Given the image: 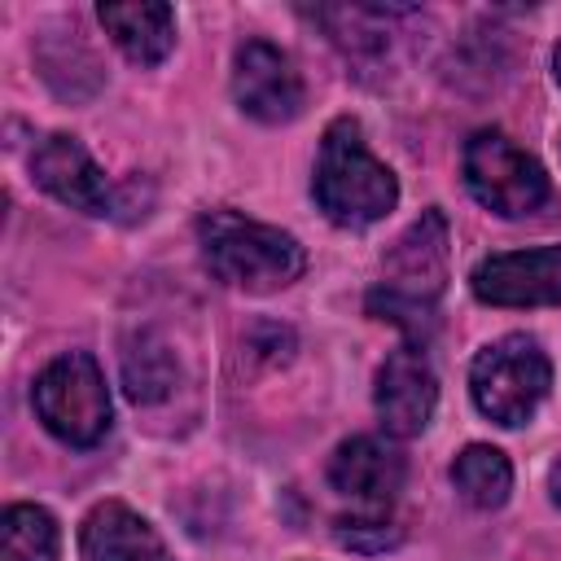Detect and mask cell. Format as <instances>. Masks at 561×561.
Wrapping results in <instances>:
<instances>
[{
    "label": "cell",
    "mask_w": 561,
    "mask_h": 561,
    "mask_svg": "<svg viewBox=\"0 0 561 561\" xmlns=\"http://www.w3.org/2000/svg\"><path fill=\"white\" fill-rule=\"evenodd\" d=\"M311 193H316V206L337 228H368L394 210L399 180L386 162L368 153L355 118H333L320 140Z\"/></svg>",
    "instance_id": "cell-1"
},
{
    "label": "cell",
    "mask_w": 561,
    "mask_h": 561,
    "mask_svg": "<svg viewBox=\"0 0 561 561\" xmlns=\"http://www.w3.org/2000/svg\"><path fill=\"white\" fill-rule=\"evenodd\" d=\"M197 241H202L206 267L224 285L250 289V294L285 289L307 267V254H302L298 237H289L272 224L245 219L237 210H206L197 219Z\"/></svg>",
    "instance_id": "cell-2"
},
{
    "label": "cell",
    "mask_w": 561,
    "mask_h": 561,
    "mask_svg": "<svg viewBox=\"0 0 561 561\" xmlns=\"http://www.w3.org/2000/svg\"><path fill=\"white\" fill-rule=\"evenodd\" d=\"M548 386H552V359L526 333H504L486 342L469 364L473 408L504 430L526 425L535 408L543 403Z\"/></svg>",
    "instance_id": "cell-3"
},
{
    "label": "cell",
    "mask_w": 561,
    "mask_h": 561,
    "mask_svg": "<svg viewBox=\"0 0 561 561\" xmlns=\"http://www.w3.org/2000/svg\"><path fill=\"white\" fill-rule=\"evenodd\" d=\"M35 416L66 447H96L110 430V390L105 373L88 351H66L35 377L31 390Z\"/></svg>",
    "instance_id": "cell-4"
},
{
    "label": "cell",
    "mask_w": 561,
    "mask_h": 561,
    "mask_svg": "<svg viewBox=\"0 0 561 561\" xmlns=\"http://www.w3.org/2000/svg\"><path fill=\"white\" fill-rule=\"evenodd\" d=\"M465 188L473 193L478 206H486L500 219H526L552 197V184H548V171L539 167V158H530L522 145H513L495 127H482L469 136Z\"/></svg>",
    "instance_id": "cell-5"
},
{
    "label": "cell",
    "mask_w": 561,
    "mask_h": 561,
    "mask_svg": "<svg viewBox=\"0 0 561 561\" xmlns=\"http://www.w3.org/2000/svg\"><path fill=\"white\" fill-rule=\"evenodd\" d=\"M469 289L486 307H557L561 302V245L486 254L469 272Z\"/></svg>",
    "instance_id": "cell-6"
},
{
    "label": "cell",
    "mask_w": 561,
    "mask_h": 561,
    "mask_svg": "<svg viewBox=\"0 0 561 561\" xmlns=\"http://www.w3.org/2000/svg\"><path fill=\"white\" fill-rule=\"evenodd\" d=\"M232 96L241 105V114L259 118V123H289L302 114V79L294 70V61L267 44V39H245L232 57Z\"/></svg>",
    "instance_id": "cell-7"
},
{
    "label": "cell",
    "mask_w": 561,
    "mask_h": 561,
    "mask_svg": "<svg viewBox=\"0 0 561 561\" xmlns=\"http://www.w3.org/2000/svg\"><path fill=\"white\" fill-rule=\"evenodd\" d=\"M377 416L386 425V434L394 438H416L438 408V377L430 368V359L416 346H399L386 355V364L377 368V390H373Z\"/></svg>",
    "instance_id": "cell-8"
},
{
    "label": "cell",
    "mask_w": 561,
    "mask_h": 561,
    "mask_svg": "<svg viewBox=\"0 0 561 561\" xmlns=\"http://www.w3.org/2000/svg\"><path fill=\"white\" fill-rule=\"evenodd\" d=\"M31 175H35V184L48 193V197H57L61 206H70V210H79V215H105L110 206H114V188H110V180H105V171L92 162V153L75 140V136H66V131H53V136H44L39 145H35V153H31Z\"/></svg>",
    "instance_id": "cell-9"
},
{
    "label": "cell",
    "mask_w": 561,
    "mask_h": 561,
    "mask_svg": "<svg viewBox=\"0 0 561 561\" xmlns=\"http://www.w3.org/2000/svg\"><path fill=\"white\" fill-rule=\"evenodd\" d=\"M447 280V219L443 210H425L386 254V294L416 302V307H434V298L443 294Z\"/></svg>",
    "instance_id": "cell-10"
},
{
    "label": "cell",
    "mask_w": 561,
    "mask_h": 561,
    "mask_svg": "<svg viewBox=\"0 0 561 561\" xmlns=\"http://www.w3.org/2000/svg\"><path fill=\"white\" fill-rule=\"evenodd\" d=\"M329 482L346 500L390 504L403 486V456L373 434H355L337 443V451L329 456Z\"/></svg>",
    "instance_id": "cell-11"
},
{
    "label": "cell",
    "mask_w": 561,
    "mask_h": 561,
    "mask_svg": "<svg viewBox=\"0 0 561 561\" xmlns=\"http://www.w3.org/2000/svg\"><path fill=\"white\" fill-rule=\"evenodd\" d=\"M79 548L88 561H171L162 535L123 500H105L83 517Z\"/></svg>",
    "instance_id": "cell-12"
},
{
    "label": "cell",
    "mask_w": 561,
    "mask_h": 561,
    "mask_svg": "<svg viewBox=\"0 0 561 561\" xmlns=\"http://www.w3.org/2000/svg\"><path fill=\"white\" fill-rule=\"evenodd\" d=\"M96 18L110 31V39L123 48V57L136 66H158L175 48V9L171 4H158V0L101 4Z\"/></svg>",
    "instance_id": "cell-13"
},
{
    "label": "cell",
    "mask_w": 561,
    "mask_h": 561,
    "mask_svg": "<svg viewBox=\"0 0 561 561\" xmlns=\"http://www.w3.org/2000/svg\"><path fill=\"white\" fill-rule=\"evenodd\" d=\"M451 482L460 491L465 504L473 508H500L513 491V465L500 447L491 443H469L456 460H451Z\"/></svg>",
    "instance_id": "cell-14"
},
{
    "label": "cell",
    "mask_w": 561,
    "mask_h": 561,
    "mask_svg": "<svg viewBox=\"0 0 561 561\" xmlns=\"http://www.w3.org/2000/svg\"><path fill=\"white\" fill-rule=\"evenodd\" d=\"M61 530L39 504H9L0 513V561H57Z\"/></svg>",
    "instance_id": "cell-15"
},
{
    "label": "cell",
    "mask_w": 561,
    "mask_h": 561,
    "mask_svg": "<svg viewBox=\"0 0 561 561\" xmlns=\"http://www.w3.org/2000/svg\"><path fill=\"white\" fill-rule=\"evenodd\" d=\"M171 377H175V368H171V355H167V346L162 342H140V346H131L127 355H123V381H127V394L136 399V403H153V399H162L167 390H171Z\"/></svg>",
    "instance_id": "cell-16"
},
{
    "label": "cell",
    "mask_w": 561,
    "mask_h": 561,
    "mask_svg": "<svg viewBox=\"0 0 561 561\" xmlns=\"http://www.w3.org/2000/svg\"><path fill=\"white\" fill-rule=\"evenodd\" d=\"M337 539L359 552H381V548L399 543V530H390L386 522H373V517H355V522H337Z\"/></svg>",
    "instance_id": "cell-17"
},
{
    "label": "cell",
    "mask_w": 561,
    "mask_h": 561,
    "mask_svg": "<svg viewBox=\"0 0 561 561\" xmlns=\"http://www.w3.org/2000/svg\"><path fill=\"white\" fill-rule=\"evenodd\" d=\"M548 491H552V504L561 508V460L548 469Z\"/></svg>",
    "instance_id": "cell-18"
},
{
    "label": "cell",
    "mask_w": 561,
    "mask_h": 561,
    "mask_svg": "<svg viewBox=\"0 0 561 561\" xmlns=\"http://www.w3.org/2000/svg\"><path fill=\"white\" fill-rule=\"evenodd\" d=\"M552 79H557V88H561V44H557V53H552Z\"/></svg>",
    "instance_id": "cell-19"
}]
</instances>
